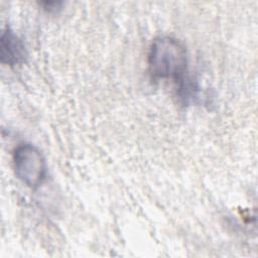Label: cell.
Listing matches in <instances>:
<instances>
[{"instance_id": "3", "label": "cell", "mask_w": 258, "mask_h": 258, "mask_svg": "<svg viewBox=\"0 0 258 258\" xmlns=\"http://www.w3.org/2000/svg\"><path fill=\"white\" fill-rule=\"evenodd\" d=\"M27 51L22 40L8 26L1 32L0 37V59L1 62L14 67L25 62Z\"/></svg>"}, {"instance_id": "2", "label": "cell", "mask_w": 258, "mask_h": 258, "mask_svg": "<svg viewBox=\"0 0 258 258\" xmlns=\"http://www.w3.org/2000/svg\"><path fill=\"white\" fill-rule=\"evenodd\" d=\"M17 178L31 188L39 186L46 177V161L41 151L30 143L19 144L12 155Z\"/></svg>"}, {"instance_id": "1", "label": "cell", "mask_w": 258, "mask_h": 258, "mask_svg": "<svg viewBox=\"0 0 258 258\" xmlns=\"http://www.w3.org/2000/svg\"><path fill=\"white\" fill-rule=\"evenodd\" d=\"M147 62L153 79L173 81L183 98L194 92V86L187 76V52L178 39L171 36L155 38L150 45Z\"/></svg>"}]
</instances>
